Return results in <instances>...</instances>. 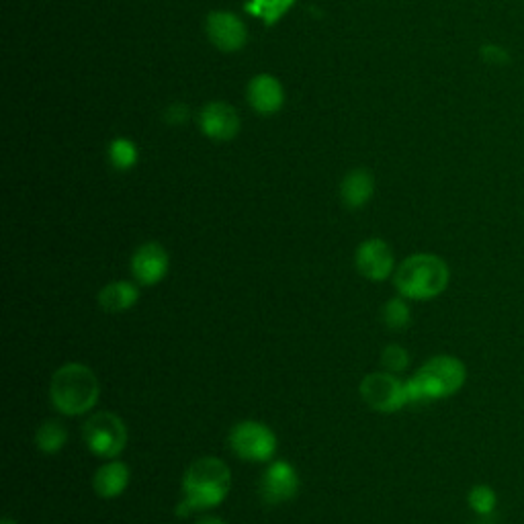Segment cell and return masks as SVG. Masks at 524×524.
I'll list each match as a JSON object with an SVG mask.
<instances>
[{
  "mask_svg": "<svg viewBox=\"0 0 524 524\" xmlns=\"http://www.w3.org/2000/svg\"><path fill=\"white\" fill-rule=\"evenodd\" d=\"M232 490V471L226 461L217 457H201L193 461L183 475V500L177 514L187 518L224 504Z\"/></svg>",
  "mask_w": 524,
  "mask_h": 524,
  "instance_id": "1",
  "label": "cell"
},
{
  "mask_svg": "<svg viewBox=\"0 0 524 524\" xmlns=\"http://www.w3.org/2000/svg\"><path fill=\"white\" fill-rule=\"evenodd\" d=\"M101 396L99 377L82 363H66L52 375L50 400L62 416L89 414Z\"/></svg>",
  "mask_w": 524,
  "mask_h": 524,
  "instance_id": "2",
  "label": "cell"
},
{
  "mask_svg": "<svg viewBox=\"0 0 524 524\" xmlns=\"http://www.w3.org/2000/svg\"><path fill=\"white\" fill-rule=\"evenodd\" d=\"M467 367L463 361L451 355H439L428 359L408 381V402L430 404L447 400L465 385Z\"/></svg>",
  "mask_w": 524,
  "mask_h": 524,
  "instance_id": "3",
  "label": "cell"
},
{
  "mask_svg": "<svg viewBox=\"0 0 524 524\" xmlns=\"http://www.w3.org/2000/svg\"><path fill=\"white\" fill-rule=\"evenodd\" d=\"M451 281L449 265L436 254L418 252L408 256L393 273V285L408 301H428L439 297Z\"/></svg>",
  "mask_w": 524,
  "mask_h": 524,
  "instance_id": "4",
  "label": "cell"
},
{
  "mask_svg": "<svg viewBox=\"0 0 524 524\" xmlns=\"http://www.w3.org/2000/svg\"><path fill=\"white\" fill-rule=\"evenodd\" d=\"M82 439L95 457L117 459L129 441L125 422L113 412H97L82 424Z\"/></svg>",
  "mask_w": 524,
  "mask_h": 524,
  "instance_id": "5",
  "label": "cell"
},
{
  "mask_svg": "<svg viewBox=\"0 0 524 524\" xmlns=\"http://www.w3.org/2000/svg\"><path fill=\"white\" fill-rule=\"evenodd\" d=\"M228 443L238 459L250 463H267L277 453V434L256 420L238 422L230 430Z\"/></svg>",
  "mask_w": 524,
  "mask_h": 524,
  "instance_id": "6",
  "label": "cell"
},
{
  "mask_svg": "<svg viewBox=\"0 0 524 524\" xmlns=\"http://www.w3.org/2000/svg\"><path fill=\"white\" fill-rule=\"evenodd\" d=\"M359 393L363 402L381 414H393L406 408L408 402V389L406 381L396 377L389 371H379V373H369L361 385Z\"/></svg>",
  "mask_w": 524,
  "mask_h": 524,
  "instance_id": "7",
  "label": "cell"
},
{
  "mask_svg": "<svg viewBox=\"0 0 524 524\" xmlns=\"http://www.w3.org/2000/svg\"><path fill=\"white\" fill-rule=\"evenodd\" d=\"M258 494L269 506L291 502L299 494V473L289 461H273L262 471Z\"/></svg>",
  "mask_w": 524,
  "mask_h": 524,
  "instance_id": "8",
  "label": "cell"
},
{
  "mask_svg": "<svg viewBox=\"0 0 524 524\" xmlns=\"http://www.w3.org/2000/svg\"><path fill=\"white\" fill-rule=\"evenodd\" d=\"M355 267L357 271L375 283H381L396 273V258L387 242L381 238H369L359 244L355 252Z\"/></svg>",
  "mask_w": 524,
  "mask_h": 524,
  "instance_id": "9",
  "label": "cell"
},
{
  "mask_svg": "<svg viewBox=\"0 0 524 524\" xmlns=\"http://www.w3.org/2000/svg\"><path fill=\"white\" fill-rule=\"evenodd\" d=\"M170 267L168 252L158 242H146L142 244L134 256H131V275H134L136 283L142 287H154L158 285Z\"/></svg>",
  "mask_w": 524,
  "mask_h": 524,
  "instance_id": "10",
  "label": "cell"
},
{
  "mask_svg": "<svg viewBox=\"0 0 524 524\" xmlns=\"http://www.w3.org/2000/svg\"><path fill=\"white\" fill-rule=\"evenodd\" d=\"M207 35L213 46L222 52H238L248 39L242 19L228 11H215L207 17Z\"/></svg>",
  "mask_w": 524,
  "mask_h": 524,
  "instance_id": "11",
  "label": "cell"
},
{
  "mask_svg": "<svg viewBox=\"0 0 524 524\" xmlns=\"http://www.w3.org/2000/svg\"><path fill=\"white\" fill-rule=\"evenodd\" d=\"M199 125L207 138L226 142L236 138V134L240 131V117L232 105L215 101L203 107L199 115Z\"/></svg>",
  "mask_w": 524,
  "mask_h": 524,
  "instance_id": "12",
  "label": "cell"
},
{
  "mask_svg": "<svg viewBox=\"0 0 524 524\" xmlns=\"http://www.w3.org/2000/svg\"><path fill=\"white\" fill-rule=\"evenodd\" d=\"M248 101L260 115H273L283 107L285 93L281 82L271 74H258L248 82Z\"/></svg>",
  "mask_w": 524,
  "mask_h": 524,
  "instance_id": "13",
  "label": "cell"
},
{
  "mask_svg": "<svg viewBox=\"0 0 524 524\" xmlns=\"http://www.w3.org/2000/svg\"><path fill=\"white\" fill-rule=\"evenodd\" d=\"M129 486V467L123 461L109 459L93 475V490L103 500L119 498Z\"/></svg>",
  "mask_w": 524,
  "mask_h": 524,
  "instance_id": "14",
  "label": "cell"
},
{
  "mask_svg": "<svg viewBox=\"0 0 524 524\" xmlns=\"http://www.w3.org/2000/svg\"><path fill=\"white\" fill-rule=\"evenodd\" d=\"M97 301L107 314H123L140 301V287L131 281H111L99 291Z\"/></svg>",
  "mask_w": 524,
  "mask_h": 524,
  "instance_id": "15",
  "label": "cell"
},
{
  "mask_svg": "<svg viewBox=\"0 0 524 524\" xmlns=\"http://www.w3.org/2000/svg\"><path fill=\"white\" fill-rule=\"evenodd\" d=\"M373 193H375V179L365 168L348 172L340 185V197L348 209L365 207L371 201Z\"/></svg>",
  "mask_w": 524,
  "mask_h": 524,
  "instance_id": "16",
  "label": "cell"
},
{
  "mask_svg": "<svg viewBox=\"0 0 524 524\" xmlns=\"http://www.w3.org/2000/svg\"><path fill=\"white\" fill-rule=\"evenodd\" d=\"M66 443L68 430L60 420H46L35 430V445L43 455H58Z\"/></svg>",
  "mask_w": 524,
  "mask_h": 524,
  "instance_id": "17",
  "label": "cell"
},
{
  "mask_svg": "<svg viewBox=\"0 0 524 524\" xmlns=\"http://www.w3.org/2000/svg\"><path fill=\"white\" fill-rule=\"evenodd\" d=\"M383 322L393 332L406 330L412 324V310L408 305V299L402 295L389 299L383 308Z\"/></svg>",
  "mask_w": 524,
  "mask_h": 524,
  "instance_id": "18",
  "label": "cell"
},
{
  "mask_svg": "<svg viewBox=\"0 0 524 524\" xmlns=\"http://www.w3.org/2000/svg\"><path fill=\"white\" fill-rule=\"evenodd\" d=\"M467 504L469 508L479 514V516H488L496 510L498 506V494L494 488H490L488 484H477L469 490L467 494Z\"/></svg>",
  "mask_w": 524,
  "mask_h": 524,
  "instance_id": "19",
  "label": "cell"
},
{
  "mask_svg": "<svg viewBox=\"0 0 524 524\" xmlns=\"http://www.w3.org/2000/svg\"><path fill=\"white\" fill-rule=\"evenodd\" d=\"M109 160L117 170H129L138 164V148L131 140L119 138L109 146Z\"/></svg>",
  "mask_w": 524,
  "mask_h": 524,
  "instance_id": "20",
  "label": "cell"
},
{
  "mask_svg": "<svg viewBox=\"0 0 524 524\" xmlns=\"http://www.w3.org/2000/svg\"><path fill=\"white\" fill-rule=\"evenodd\" d=\"M381 365L389 373H402L410 367V353L402 344H387L381 353Z\"/></svg>",
  "mask_w": 524,
  "mask_h": 524,
  "instance_id": "21",
  "label": "cell"
},
{
  "mask_svg": "<svg viewBox=\"0 0 524 524\" xmlns=\"http://www.w3.org/2000/svg\"><path fill=\"white\" fill-rule=\"evenodd\" d=\"M187 117H189V109H187V105H181V103L172 105V107L166 111V115H164V119H166L168 123H183V121H187Z\"/></svg>",
  "mask_w": 524,
  "mask_h": 524,
  "instance_id": "22",
  "label": "cell"
},
{
  "mask_svg": "<svg viewBox=\"0 0 524 524\" xmlns=\"http://www.w3.org/2000/svg\"><path fill=\"white\" fill-rule=\"evenodd\" d=\"M195 524H228V522L222 520L220 516H209V514H205V516H199Z\"/></svg>",
  "mask_w": 524,
  "mask_h": 524,
  "instance_id": "23",
  "label": "cell"
},
{
  "mask_svg": "<svg viewBox=\"0 0 524 524\" xmlns=\"http://www.w3.org/2000/svg\"><path fill=\"white\" fill-rule=\"evenodd\" d=\"M3 524H17V522H15L11 516H5V518H3Z\"/></svg>",
  "mask_w": 524,
  "mask_h": 524,
  "instance_id": "24",
  "label": "cell"
}]
</instances>
